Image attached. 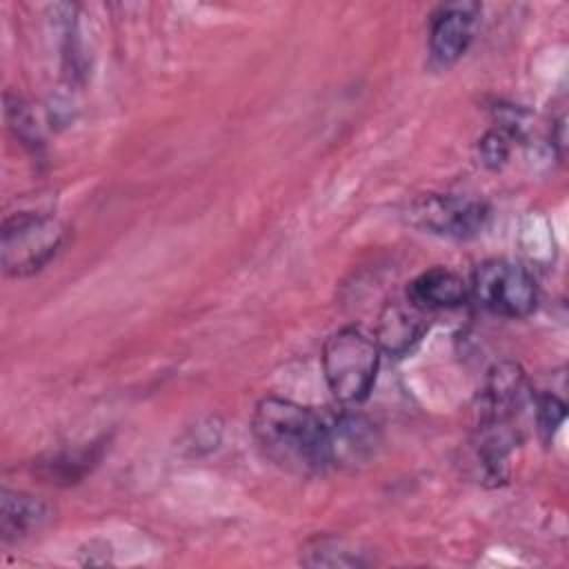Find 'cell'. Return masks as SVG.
I'll return each mask as SVG.
<instances>
[{"label":"cell","instance_id":"1","mask_svg":"<svg viewBox=\"0 0 569 569\" xmlns=\"http://www.w3.org/2000/svg\"><path fill=\"white\" fill-rule=\"evenodd\" d=\"M251 429L264 456L293 473H316L327 462V420L313 409L284 398H262Z\"/></svg>","mask_w":569,"mask_h":569},{"label":"cell","instance_id":"2","mask_svg":"<svg viewBox=\"0 0 569 569\" xmlns=\"http://www.w3.org/2000/svg\"><path fill=\"white\" fill-rule=\"evenodd\" d=\"M380 362V347L356 327H345L331 333L322 349V371L331 393L345 402L356 405L365 400L373 387Z\"/></svg>","mask_w":569,"mask_h":569},{"label":"cell","instance_id":"3","mask_svg":"<svg viewBox=\"0 0 569 569\" xmlns=\"http://www.w3.org/2000/svg\"><path fill=\"white\" fill-rule=\"evenodd\" d=\"M67 240V227L53 216L18 213L2 227L4 273L22 278L49 264Z\"/></svg>","mask_w":569,"mask_h":569},{"label":"cell","instance_id":"4","mask_svg":"<svg viewBox=\"0 0 569 569\" xmlns=\"http://www.w3.org/2000/svg\"><path fill=\"white\" fill-rule=\"evenodd\" d=\"M476 300L496 316L525 318L536 309L538 289L531 273L509 260H485L471 278Z\"/></svg>","mask_w":569,"mask_h":569},{"label":"cell","instance_id":"5","mask_svg":"<svg viewBox=\"0 0 569 569\" xmlns=\"http://www.w3.org/2000/svg\"><path fill=\"white\" fill-rule=\"evenodd\" d=\"M405 218L425 233L467 240L485 229L489 209L485 202L467 196L427 193L409 202Z\"/></svg>","mask_w":569,"mask_h":569},{"label":"cell","instance_id":"6","mask_svg":"<svg viewBox=\"0 0 569 569\" xmlns=\"http://www.w3.org/2000/svg\"><path fill=\"white\" fill-rule=\"evenodd\" d=\"M380 447L378 427L360 413H340L327 420V462L353 469L369 462Z\"/></svg>","mask_w":569,"mask_h":569},{"label":"cell","instance_id":"7","mask_svg":"<svg viewBox=\"0 0 569 569\" xmlns=\"http://www.w3.org/2000/svg\"><path fill=\"white\" fill-rule=\"evenodd\" d=\"M480 7L476 2H453L442 7L429 31V53L438 67L453 64L469 47Z\"/></svg>","mask_w":569,"mask_h":569},{"label":"cell","instance_id":"8","mask_svg":"<svg viewBox=\"0 0 569 569\" xmlns=\"http://www.w3.org/2000/svg\"><path fill=\"white\" fill-rule=\"evenodd\" d=\"M425 313L427 311L418 309L409 300L389 302L378 318V327H376L378 347L391 356L407 353L422 338L427 329Z\"/></svg>","mask_w":569,"mask_h":569},{"label":"cell","instance_id":"9","mask_svg":"<svg viewBox=\"0 0 569 569\" xmlns=\"http://www.w3.org/2000/svg\"><path fill=\"white\" fill-rule=\"evenodd\" d=\"M407 300L422 311L453 309L467 300V284L456 271L433 267L409 282Z\"/></svg>","mask_w":569,"mask_h":569},{"label":"cell","instance_id":"10","mask_svg":"<svg viewBox=\"0 0 569 569\" xmlns=\"http://www.w3.org/2000/svg\"><path fill=\"white\" fill-rule=\"evenodd\" d=\"M51 518V509L44 500L22 493V491H2L0 507V531L4 540L27 538L40 531Z\"/></svg>","mask_w":569,"mask_h":569},{"label":"cell","instance_id":"11","mask_svg":"<svg viewBox=\"0 0 569 569\" xmlns=\"http://www.w3.org/2000/svg\"><path fill=\"white\" fill-rule=\"evenodd\" d=\"M302 562L309 567H362L369 565L371 558L345 538H316L305 549Z\"/></svg>","mask_w":569,"mask_h":569},{"label":"cell","instance_id":"12","mask_svg":"<svg viewBox=\"0 0 569 569\" xmlns=\"http://www.w3.org/2000/svg\"><path fill=\"white\" fill-rule=\"evenodd\" d=\"M509 133L502 129L489 131L482 140H480V158L487 167L498 169L505 164V160L509 158Z\"/></svg>","mask_w":569,"mask_h":569},{"label":"cell","instance_id":"13","mask_svg":"<svg viewBox=\"0 0 569 569\" xmlns=\"http://www.w3.org/2000/svg\"><path fill=\"white\" fill-rule=\"evenodd\" d=\"M536 418L545 433H551L565 420V402L551 393H545L536 400Z\"/></svg>","mask_w":569,"mask_h":569}]
</instances>
